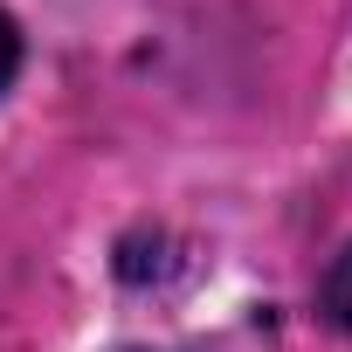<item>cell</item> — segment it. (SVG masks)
<instances>
[{
	"label": "cell",
	"mask_w": 352,
	"mask_h": 352,
	"mask_svg": "<svg viewBox=\"0 0 352 352\" xmlns=\"http://www.w3.org/2000/svg\"><path fill=\"white\" fill-rule=\"evenodd\" d=\"M318 311H324V324H331V331H345V338H352V249L324 270V283H318Z\"/></svg>",
	"instance_id": "cell-1"
},
{
	"label": "cell",
	"mask_w": 352,
	"mask_h": 352,
	"mask_svg": "<svg viewBox=\"0 0 352 352\" xmlns=\"http://www.w3.org/2000/svg\"><path fill=\"white\" fill-rule=\"evenodd\" d=\"M14 76H21V28L8 21V8H0V97L14 90Z\"/></svg>",
	"instance_id": "cell-2"
}]
</instances>
